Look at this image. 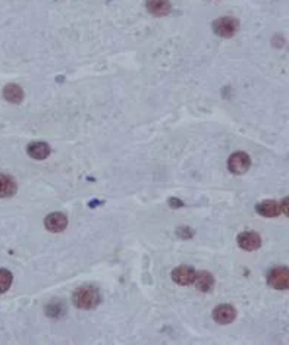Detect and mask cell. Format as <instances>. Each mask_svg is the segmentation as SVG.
I'll use <instances>...</instances> for the list:
<instances>
[{
	"instance_id": "6da1fadb",
	"label": "cell",
	"mask_w": 289,
	"mask_h": 345,
	"mask_svg": "<svg viewBox=\"0 0 289 345\" xmlns=\"http://www.w3.org/2000/svg\"><path fill=\"white\" fill-rule=\"evenodd\" d=\"M72 301L78 308L82 310H91L96 308L100 301H101V294L96 287H90V285H84V287L78 288L77 291L72 295Z\"/></svg>"
},
{
	"instance_id": "7a4b0ae2",
	"label": "cell",
	"mask_w": 289,
	"mask_h": 345,
	"mask_svg": "<svg viewBox=\"0 0 289 345\" xmlns=\"http://www.w3.org/2000/svg\"><path fill=\"white\" fill-rule=\"evenodd\" d=\"M239 30V21L233 17H222L213 22V31L219 37L231 39Z\"/></svg>"
},
{
	"instance_id": "3957f363",
	"label": "cell",
	"mask_w": 289,
	"mask_h": 345,
	"mask_svg": "<svg viewBox=\"0 0 289 345\" xmlns=\"http://www.w3.org/2000/svg\"><path fill=\"white\" fill-rule=\"evenodd\" d=\"M267 282L271 288L285 291L289 288V270L286 266L273 268L267 275Z\"/></svg>"
},
{
	"instance_id": "277c9868",
	"label": "cell",
	"mask_w": 289,
	"mask_h": 345,
	"mask_svg": "<svg viewBox=\"0 0 289 345\" xmlns=\"http://www.w3.org/2000/svg\"><path fill=\"white\" fill-rule=\"evenodd\" d=\"M251 166V159L245 152H235L228 159V169L235 175L245 173Z\"/></svg>"
},
{
	"instance_id": "5b68a950",
	"label": "cell",
	"mask_w": 289,
	"mask_h": 345,
	"mask_svg": "<svg viewBox=\"0 0 289 345\" xmlns=\"http://www.w3.org/2000/svg\"><path fill=\"white\" fill-rule=\"evenodd\" d=\"M236 241H238V246L245 251H254V250H258L261 247V237L254 231L241 232L238 235Z\"/></svg>"
},
{
	"instance_id": "8992f818",
	"label": "cell",
	"mask_w": 289,
	"mask_h": 345,
	"mask_svg": "<svg viewBox=\"0 0 289 345\" xmlns=\"http://www.w3.org/2000/svg\"><path fill=\"white\" fill-rule=\"evenodd\" d=\"M213 319L219 325H229L236 319V310L231 304H220L213 310Z\"/></svg>"
},
{
	"instance_id": "52a82bcc",
	"label": "cell",
	"mask_w": 289,
	"mask_h": 345,
	"mask_svg": "<svg viewBox=\"0 0 289 345\" xmlns=\"http://www.w3.org/2000/svg\"><path fill=\"white\" fill-rule=\"evenodd\" d=\"M195 269L193 266H178L172 272V281L176 282L178 285H182V287H188V285H193L194 284V278H195Z\"/></svg>"
},
{
	"instance_id": "ba28073f",
	"label": "cell",
	"mask_w": 289,
	"mask_h": 345,
	"mask_svg": "<svg viewBox=\"0 0 289 345\" xmlns=\"http://www.w3.org/2000/svg\"><path fill=\"white\" fill-rule=\"evenodd\" d=\"M44 226H46V229L53 232V234L62 232V231L66 229V226H68V217H66V214L59 213V211L50 213L44 220Z\"/></svg>"
},
{
	"instance_id": "9c48e42d",
	"label": "cell",
	"mask_w": 289,
	"mask_h": 345,
	"mask_svg": "<svg viewBox=\"0 0 289 345\" xmlns=\"http://www.w3.org/2000/svg\"><path fill=\"white\" fill-rule=\"evenodd\" d=\"M27 153L30 157L36 159V160H44L47 159L50 153H52V149L47 143L44 141H36V143H31L28 144L27 147Z\"/></svg>"
},
{
	"instance_id": "30bf717a",
	"label": "cell",
	"mask_w": 289,
	"mask_h": 345,
	"mask_svg": "<svg viewBox=\"0 0 289 345\" xmlns=\"http://www.w3.org/2000/svg\"><path fill=\"white\" fill-rule=\"evenodd\" d=\"M146 6H147V11L155 17H165L172 9V5L169 0H147Z\"/></svg>"
},
{
	"instance_id": "8fae6325",
	"label": "cell",
	"mask_w": 289,
	"mask_h": 345,
	"mask_svg": "<svg viewBox=\"0 0 289 345\" xmlns=\"http://www.w3.org/2000/svg\"><path fill=\"white\" fill-rule=\"evenodd\" d=\"M17 194V182L12 176L0 173V198H9Z\"/></svg>"
},
{
	"instance_id": "7c38bea8",
	"label": "cell",
	"mask_w": 289,
	"mask_h": 345,
	"mask_svg": "<svg viewBox=\"0 0 289 345\" xmlns=\"http://www.w3.org/2000/svg\"><path fill=\"white\" fill-rule=\"evenodd\" d=\"M194 284L200 291L209 292L214 287V278H213L212 273H209V272H200V273H195Z\"/></svg>"
},
{
	"instance_id": "4fadbf2b",
	"label": "cell",
	"mask_w": 289,
	"mask_h": 345,
	"mask_svg": "<svg viewBox=\"0 0 289 345\" xmlns=\"http://www.w3.org/2000/svg\"><path fill=\"white\" fill-rule=\"evenodd\" d=\"M257 213L264 217H274L280 213V206L273 200H264L257 204Z\"/></svg>"
},
{
	"instance_id": "5bb4252c",
	"label": "cell",
	"mask_w": 289,
	"mask_h": 345,
	"mask_svg": "<svg viewBox=\"0 0 289 345\" xmlns=\"http://www.w3.org/2000/svg\"><path fill=\"white\" fill-rule=\"evenodd\" d=\"M3 97L5 100H8L9 103L18 104L24 100V90L17 84H9L3 88Z\"/></svg>"
},
{
	"instance_id": "9a60e30c",
	"label": "cell",
	"mask_w": 289,
	"mask_h": 345,
	"mask_svg": "<svg viewBox=\"0 0 289 345\" xmlns=\"http://www.w3.org/2000/svg\"><path fill=\"white\" fill-rule=\"evenodd\" d=\"M12 281H14V276H12L11 270L0 268V294L6 292L11 288Z\"/></svg>"
},
{
	"instance_id": "2e32d148",
	"label": "cell",
	"mask_w": 289,
	"mask_h": 345,
	"mask_svg": "<svg viewBox=\"0 0 289 345\" xmlns=\"http://www.w3.org/2000/svg\"><path fill=\"white\" fill-rule=\"evenodd\" d=\"M282 211L285 214H288V198H283V204H282Z\"/></svg>"
},
{
	"instance_id": "e0dca14e",
	"label": "cell",
	"mask_w": 289,
	"mask_h": 345,
	"mask_svg": "<svg viewBox=\"0 0 289 345\" xmlns=\"http://www.w3.org/2000/svg\"><path fill=\"white\" fill-rule=\"evenodd\" d=\"M169 204H171V206H175V207H178V206H182V203H181V201H178V198H171Z\"/></svg>"
}]
</instances>
